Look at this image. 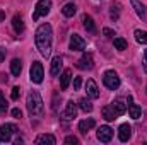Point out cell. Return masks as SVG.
I'll return each mask as SVG.
<instances>
[{
    "label": "cell",
    "mask_w": 147,
    "mask_h": 145,
    "mask_svg": "<svg viewBox=\"0 0 147 145\" xmlns=\"http://www.w3.org/2000/svg\"><path fill=\"white\" fill-rule=\"evenodd\" d=\"M19 96H21V89H19V87H14V89H12L10 97H12L14 101H17V99H19Z\"/></svg>",
    "instance_id": "cell-30"
},
{
    "label": "cell",
    "mask_w": 147,
    "mask_h": 145,
    "mask_svg": "<svg viewBox=\"0 0 147 145\" xmlns=\"http://www.w3.org/2000/svg\"><path fill=\"white\" fill-rule=\"evenodd\" d=\"M12 116H14L16 119H19V118H22V111H21L19 108H14L12 109Z\"/></svg>",
    "instance_id": "cell-33"
},
{
    "label": "cell",
    "mask_w": 147,
    "mask_h": 145,
    "mask_svg": "<svg viewBox=\"0 0 147 145\" xmlns=\"http://www.w3.org/2000/svg\"><path fill=\"white\" fill-rule=\"evenodd\" d=\"M120 9H121V5H120V3H111L110 15H111V19H113V21H116V19L120 17Z\"/></svg>",
    "instance_id": "cell-27"
},
{
    "label": "cell",
    "mask_w": 147,
    "mask_h": 145,
    "mask_svg": "<svg viewBox=\"0 0 147 145\" xmlns=\"http://www.w3.org/2000/svg\"><path fill=\"white\" fill-rule=\"evenodd\" d=\"M144 56H146V62H147V50H146V53H144Z\"/></svg>",
    "instance_id": "cell-38"
},
{
    "label": "cell",
    "mask_w": 147,
    "mask_h": 145,
    "mask_svg": "<svg viewBox=\"0 0 147 145\" xmlns=\"http://www.w3.org/2000/svg\"><path fill=\"white\" fill-rule=\"evenodd\" d=\"M134 34H135L137 43H140V44H147V31H140V29H137Z\"/></svg>",
    "instance_id": "cell-25"
},
{
    "label": "cell",
    "mask_w": 147,
    "mask_h": 145,
    "mask_svg": "<svg viewBox=\"0 0 147 145\" xmlns=\"http://www.w3.org/2000/svg\"><path fill=\"white\" fill-rule=\"evenodd\" d=\"M101 113H103V116H105L106 121H113V119H116V114H115V111H113L111 106H105Z\"/></svg>",
    "instance_id": "cell-24"
},
{
    "label": "cell",
    "mask_w": 147,
    "mask_h": 145,
    "mask_svg": "<svg viewBox=\"0 0 147 145\" xmlns=\"http://www.w3.org/2000/svg\"><path fill=\"white\" fill-rule=\"evenodd\" d=\"M51 9V0H38L36 7H34V12H33V21H38L39 17L46 15Z\"/></svg>",
    "instance_id": "cell-3"
},
{
    "label": "cell",
    "mask_w": 147,
    "mask_h": 145,
    "mask_svg": "<svg viewBox=\"0 0 147 145\" xmlns=\"http://www.w3.org/2000/svg\"><path fill=\"white\" fill-rule=\"evenodd\" d=\"M3 19H5V12H3V10H2V9H0V22H2V21H3Z\"/></svg>",
    "instance_id": "cell-37"
},
{
    "label": "cell",
    "mask_w": 147,
    "mask_h": 145,
    "mask_svg": "<svg viewBox=\"0 0 147 145\" xmlns=\"http://www.w3.org/2000/svg\"><path fill=\"white\" fill-rule=\"evenodd\" d=\"M75 114H77V104H75L74 101H69L62 116H63L65 119H74V118H75Z\"/></svg>",
    "instance_id": "cell-13"
},
{
    "label": "cell",
    "mask_w": 147,
    "mask_h": 145,
    "mask_svg": "<svg viewBox=\"0 0 147 145\" xmlns=\"http://www.w3.org/2000/svg\"><path fill=\"white\" fill-rule=\"evenodd\" d=\"M110 106L113 108V111H115L116 116H121V114H125V111H127V104H125L121 99H115Z\"/></svg>",
    "instance_id": "cell-16"
},
{
    "label": "cell",
    "mask_w": 147,
    "mask_h": 145,
    "mask_svg": "<svg viewBox=\"0 0 147 145\" xmlns=\"http://www.w3.org/2000/svg\"><path fill=\"white\" fill-rule=\"evenodd\" d=\"M3 60H5V50L0 48V62H3Z\"/></svg>",
    "instance_id": "cell-35"
},
{
    "label": "cell",
    "mask_w": 147,
    "mask_h": 145,
    "mask_svg": "<svg viewBox=\"0 0 147 145\" xmlns=\"http://www.w3.org/2000/svg\"><path fill=\"white\" fill-rule=\"evenodd\" d=\"M62 65H63V58L60 56V55H57L53 60H51V68H50V73L55 77V75H58L60 73V68H62Z\"/></svg>",
    "instance_id": "cell-15"
},
{
    "label": "cell",
    "mask_w": 147,
    "mask_h": 145,
    "mask_svg": "<svg viewBox=\"0 0 147 145\" xmlns=\"http://www.w3.org/2000/svg\"><path fill=\"white\" fill-rule=\"evenodd\" d=\"M14 132H17V128H16L14 125H2V126H0V142H2V144H7V142L12 138Z\"/></svg>",
    "instance_id": "cell-6"
},
{
    "label": "cell",
    "mask_w": 147,
    "mask_h": 145,
    "mask_svg": "<svg viewBox=\"0 0 147 145\" xmlns=\"http://www.w3.org/2000/svg\"><path fill=\"white\" fill-rule=\"evenodd\" d=\"M130 137H132V126H130L128 123L121 125V126L118 128V138H120L121 142H128Z\"/></svg>",
    "instance_id": "cell-11"
},
{
    "label": "cell",
    "mask_w": 147,
    "mask_h": 145,
    "mask_svg": "<svg viewBox=\"0 0 147 145\" xmlns=\"http://www.w3.org/2000/svg\"><path fill=\"white\" fill-rule=\"evenodd\" d=\"M103 34H105L106 38H113V36H115V31L110 29V28H105V29H103Z\"/></svg>",
    "instance_id": "cell-34"
},
{
    "label": "cell",
    "mask_w": 147,
    "mask_h": 145,
    "mask_svg": "<svg viewBox=\"0 0 147 145\" xmlns=\"http://www.w3.org/2000/svg\"><path fill=\"white\" fill-rule=\"evenodd\" d=\"M14 144H16V145H22V144H24V140H22V138H16V140H14Z\"/></svg>",
    "instance_id": "cell-36"
},
{
    "label": "cell",
    "mask_w": 147,
    "mask_h": 145,
    "mask_svg": "<svg viewBox=\"0 0 147 145\" xmlns=\"http://www.w3.org/2000/svg\"><path fill=\"white\" fill-rule=\"evenodd\" d=\"M86 91H87V96H89V97H92V99H98V97H99V89H98V85H96V82H94L92 79L87 80Z\"/></svg>",
    "instance_id": "cell-12"
},
{
    "label": "cell",
    "mask_w": 147,
    "mask_h": 145,
    "mask_svg": "<svg viewBox=\"0 0 147 145\" xmlns=\"http://www.w3.org/2000/svg\"><path fill=\"white\" fill-rule=\"evenodd\" d=\"M82 22H84V28L89 31V33H96V26H94V21L91 15H82Z\"/></svg>",
    "instance_id": "cell-21"
},
{
    "label": "cell",
    "mask_w": 147,
    "mask_h": 145,
    "mask_svg": "<svg viewBox=\"0 0 147 145\" xmlns=\"http://www.w3.org/2000/svg\"><path fill=\"white\" fill-rule=\"evenodd\" d=\"M65 144H69V145H77V144H79V138L70 135V137H67V138H65Z\"/></svg>",
    "instance_id": "cell-31"
},
{
    "label": "cell",
    "mask_w": 147,
    "mask_h": 145,
    "mask_svg": "<svg viewBox=\"0 0 147 145\" xmlns=\"http://www.w3.org/2000/svg\"><path fill=\"white\" fill-rule=\"evenodd\" d=\"M146 91H147V87H146Z\"/></svg>",
    "instance_id": "cell-39"
},
{
    "label": "cell",
    "mask_w": 147,
    "mask_h": 145,
    "mask_svg": "<svg viewBox=\"0 0 147 145\" xmlns=\"http://www.w3.org/2000/svg\"><path fill=\"white\" fill-rule=\"evenodd\" d=\"M115 48L120 50V51L127 50V41H125L123 38H115Z\"/></svg>",
    "instance_id": "cell-28"
},
{
    "label": "cell",
    "mask_w": 147,
    "mask_h": 145,
    "mask_svg": "<svg viewBox=\"0 0 147 145\" xmlns=\"http://www.w3.org/2000/svg\"><path fill=\"white\" fill-rule=\"evenodd\" d=\"M26 104H28V109H29L31 116H36V114H39L43 111V99H41V96H39L38 91H31L28 94Z\"/></svg>",
    "instance_id": "cell-2"
},
{
    "label": "cell",
    "mask_w": 147,
    "mask_h": 145,
    "mask_svg": "<svg viewBox=\"0 0 147 145\" xmlns=\"http://www.w3.org/2000/svg\"><path fill=\"white\" fill-rule=\"evenodd\" d=\"M12 28H14V31H16L17 34H21V33L24 31V22H22V17H21V15H14V19H12Z\"/></svg>",
    "instance_id": "cell-20"
},
{
    "label": "cell",
    "mask_w": 147,
    "mask_h": 145,
    "mask_svg": "<svg viewBox=\"0 0 147 145\" xmlns=\"http://www.w3.org/2000/svg\"><path fill=\"white\" fill-rule=\"evenodd\" d=\"M130 2H132V7H134L135 14H137L142 21H147V9H146V5H144L140 0H130Z\"/></svg>",
    "instance_id": "cell-9"
},
{
    "label": "cell",
    "mask_w": 147,
    "mask_h": 145,
    "mask_svg": "<svg viewBox=\"0 0 147 145\" xmlns=\"http://www.w3.org/2000/svg\"><path fill=\"white\" fill-rule=\"evenodd\" d=\"M43 77H45L43 65H41L39 62H33V65H31V72H29V79H31L34 84H41V82H43Z\"/></svg>",
    "instance_id": "cell-5"
},
{
    "label": "cell",
    "mask_w": 147,
    "mask_h": 145,
    "mask_svg": "<svg viewBox=\"0 0 147 145\" xmlns=\"http://www.w3.org/2000/svg\"><path fill=\"white\" fill-rule=\"evenodd\" d=\"M75 12H77V7H75V3H65L63 5V9H62V14L65 15V17H72V15H75Z\"/></svg>",
    "instance_id": "cell-22"
},
{
    "label": "cell",
    "mask_w": 147,
    "mask_h": 145,
    "mask_svg": "<svg viewBox=\"0 0 147 145\" xmlns=\"http://www.w3.org/2000/svg\"><path fill=\"white\" fill-rule=\"evenodd\" d=\"M84 48H86V41L79 36V34H72L70 36V50H74V51H82Z\"/></svg>",
    "instance_id": "cell-10"
},
{
    "label": "cell",
    "mask_w": 147,
    "mask_h": 145,
    "mask_svg": "<svg viewBox=\"0 0 147 145\" xmlns=\"http://www.w3.org/2000/svg\"><path fill=\"white\" fill-rule=\"evenodd\" d=\"M92 67H94V62H92V56L89 53H84L82 58L77 62V68H80V70H91Z\"/></svg>",
    "instance_id": "cell-8"
},
{
    "label": "cell",
    "mask_w": 147,
    "mask_h": 145,
    "mask_svg": "<svg viewBox=\"0 0 147 145\" xmlns=\"http://www.w3.org/2000/svg\"><path fill=\"white\" fill-rule=\"evenodd\" d=\"M111 138H113V130H111L110 126H99L98 128V140L99 142H103V144H108Z\"/></svg>",
    "instance_id": "cell-7"
},
{
    "label": "cell",
    "mask_w": 147,
    "mask_h": 145,
    "mask_svg": "<svg viewBox=\"0 0 147 145\" xmlns=\"http://www.w3.org/2000/svg\"><path fill=\"white\" fill-rule=\"evenodd\" d=\"M103 82H105V85H106L108 89H111V91H115V89L120 87V77H118V73L115 72V70L105 72V75H103Z\"/></svg>",
    "instance_id": "cell-4"
},
{
    "label": "cell",
    "mask_w": 147,
    "mask_h": 145,
    "mask_svg": "<svg viewBox=\"0 0 147 145\" xmlns=\"http://www.w3.org/2000/svg\"><path fill=\"white\" fill-rule=\"evenodd\" d=\"M34 43L41 56L48 58L51 53V43H53V31L50 24H41L34 33Z\"/></svg>",
    "instance_id": "cell-1"
},
{
    "label": "cell",
    "mask_w": 147,
    "mask_h": 145,
    "mask_svg": "<svg viewBox=\"0 0 147 145\" xmlns=\"http://www.w3.org/2000/svg\"><path fill=\"white\" fill-rule=\"evenodd\" d=\"M34 144L36 145H55L57 144V140H55L53 135H50V133H43V135H39L36 140H34Z\"/></svg>",
    "instance_id": "cell-14"
},
{
    "label": "cell",
    "mask_w": 147,
    "mask_h": 145,
    "mask_svg": "<svg viewBox=\"0 0 147 145\" xmlns=\"http://www.w3.org/2000/svg\"><path fill=\"white\" fill-rule=\"evenodd\" d=\"M80 85H82V79H80V77H75V79H74V89L79 91Z\"/></svg>",
    "instance_id": "cell-32"
},
{
    "label": "cell",
    "mask_w": 147,
    "mask_h": 145,
    "mask_svg": "<svg viewBox=\"0 0 147 145\" xmlns=\"http://www.w3.org/2000/svg\"><path fill=\"white\" fill-rule=\"evenodd\" d=\"M70 79H72V70H63L62 73V80H60V87H62V91H65L67 87H69V84H70Z\"/></svg>",
    "instance_id": "cell-19"
},
{
    "label": "cell",
    "mask_w": 147,
    "mask_h": 145,
    "mask_svg": "<svg viewBox=\"0 0 147 145\" xmlns=\"http://www.w3.org/2000/svg\"><path fill=\"white\" fill-rule=\"evenodd\" d=\"M92 126H94V119H92V118H89V119H82V121L79 123V132L86 135Z\"/></svg>",
    "instance_id": "cell-18"
},
{
    "label": "cell",
    "mask_w": 147,
    "mask_h": 145,
    "mask_svg": "<svg viewBox=\"0 0 147 145\" xmlns=\"http://www.w3.org/2000/svg\"><path fill=\"white\" fill-rule=\"evenodd\" d=\"M21 70H22V65H21V60H17V58H14V60L10 62V72H12V75H16V77H19V75H21Z\"/></svg>",
    "instance_id": "cell-23"
},
{
    "label": "cell",
    "mask_w": 147,
    "mask_h": 145,
    "mask_svg": "<svg viewBox=\"0 0 147 145\" xmlns=\"http://www.w3.org/2000/svg\"><path fill=\"white\" fill-rule=\"evenodd\" d=\"M140 108L137 106V104H134L132 103V97H128V114H130V118H134V119H139L140 118Z\"/></svg>",
    "instance_id": "cell-17"
},
{
    "label": "cell",
    "mask_w": 147,
    "mask_h": 145,
    "mask_svg": "<svg viewBox=\"0 0 147 145\" xmlns=\"http://www.w3.org/2000/svg\"><path fill=\"white\" fill-rule=\"evenodd\" d=\"M79 106H80V109H82L84 113H91V111H92V103H91L89 99H80V101H79Z\"/></svg>",
    "instance_id": "cell-26"
},
{
    "label": "cell",
    "mask_w": 147,
    "mask_h": 145,
    "mask_svg": "<svg viewBox=\"0 0 147 145\" xmlns=\"http://www.w3.org/2000/svg\"><path fill=\"white\" fill-rule=\"evenodd\" d=\"M7 113V101L3 97V92H0V116H3Z\"/></svg>",
    "instance_id": "cell-29"
}]
</instances>
